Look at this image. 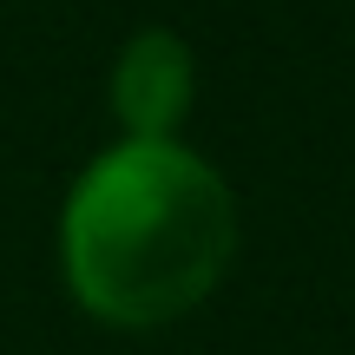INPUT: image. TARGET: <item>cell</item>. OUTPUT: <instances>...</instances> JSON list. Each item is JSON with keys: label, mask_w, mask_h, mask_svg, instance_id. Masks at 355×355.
Instances as JSON below:
<instances>
[{"label": "cell", "mask_w": 355, "mask_h": 355, "mask_svg": "<svg viewBox=\"0 0 355 355\" xmlns=\"http://www.w3.org/2000/svg\"><path fill=\"white\" fill-rule=\"evenodd\" d=\"M191 92H198V66H191V46L171 26H145L119 46L112 112L125 139H171L178 119L191 112Z\"/></svg>", "instance_id": "7a4b0ae2"}, {"label": "cell", "mask_w": 355, "mask_h": 355, "mask_svg": "<svg viewBox=\"0 0 355 355\" xmlns=\"http://www.w3.org/2000/svg\"><path fill=\"white\" fill-rule=\"evenodd\" d=\"M237 257L230 184L178 139H119L79 171L60 217L66 290L112 329L198 309Z\"/></svg>", "instance_id": "6da1fadb"}]
</instances>
